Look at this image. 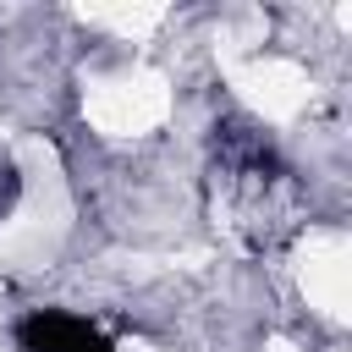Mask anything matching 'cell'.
I'll return each mask as SVG.
<instances>
[{
	"instance_id": "cell-1",
	"label": "cell",
	"mask_w": 352,
	"mask_h": 352,
	"mask_svg": "<svg viewBox=\"0 0 352 352\" xmlns=\"http://www.w3.org/2000/svg\"><path fill=\"white\" fill-rule=\"evenodd\" d=\"M214 226L242 248H275L297 226V182L248 121L214 126Z\"/></svg>"
},
{
	"instance_id": "cell-2",
	"label": "cell",
	"mask_w": 352,
	"mask_h": 352,
	"mask_svg": "<svg viewBox=\"0 0 352 352\" xmlns=\"http://www.w3.org/2000/svg\"><path fill=\"white\" fill-rule=\"evenodd\" d=\"M16 341L28 352H116L104 341V330H94L88 319L77 314H60V308H38L16 324Z\"/></svg>"
}]
</instances>
